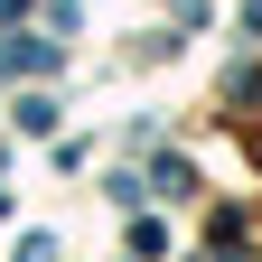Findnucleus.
I'll use <instances>...</instances> for the list:
<instances>
[{
    "label": "nucleus",
    "instance_id": "obj_3",
    "mask_svg": "<svg viewBox=\"0 0 262 262\" xmlns=\"http://www.w3.org/2000/svg\"><path fill=\"white\" fill-rule=\"evenodd\" d=\"M19 131H56V103H47V94H19Z\"/></svg>",
    "mask_w": 262,
    "mask_h": 262
},
{
    "label": "nucleus",
    "instance_id": "obj_4",
    "mask_svg": "<svg viewBox=\"0 0 262 262\" xmlns=\"http://www.w3.org/2000/svg\"><path fill=\"white\" fill-rule=\"evenodd\" d=\"M244 28H262V0H244Z\"/></svg>",
    "mask_w": 262,
    "mask_h": 262
},
{
    "label": "nucleus",
    "instance_id": "obj_1",
    "mask_svg": "<svg viewBox=\"0 0 262 262\" xmlns=\"http://www.w3.org/2000/svg\"><path fill=\"white\" fill-rule=\"evenodd\" d=\"M0 66H10V75H47V66H56V38H10Z\"/></svg>",
    "mask_w": 262,
    "mask_h": 262
},
{
    "label": "nucleus",
    "instance_id": "obj_2",
    "mask_svg": "<svg viewBox=\"0 0 262 262\" xmlns=\"http://www.w3.org/2000/svg\"><path fill=\"white\" fill-rule=\"evenodd\" d=\"M150 187H159V196H187V187H196V169H187V159H159Z\"/></svg>",
    "mask_w": 262,
    "mask_h": 262
}]
</instances>
